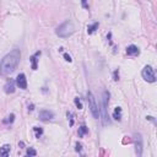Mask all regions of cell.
<instances>
[{"mask_svg": "<svg viewBox=\"0 0 157 157\" xmlns=\"http://www.w3.org/2000/svg\"><path fill=\"white\" fill-rule=\"evenodd\" d=\"M20 58H21V53L18 49H13L10 53H7L0 61V74L2 75L12 74L18 66Z\"/></svg>", "mask_w": 157, "mask_h": 157, "instance_id": "cell-1", "label": "cell"}, {"mask_svg": "<svg viewBox=\"0 0 157 157\" xmlns=\"http://www.w3.org/2000/svg\"><path fill=\"white\" fill-rule=\"evenodd\" d=\"M74 32H75V26H74L72 21H70V20L64 21L55 29L56 36L60 37V38H69V37H71L74 34Z\"/></svg>", "mask_w": 157, "mask_h": 157, "instance_id": "cell-2", "label": "cell"}, {"mask_svg": "<svg viewBox=\"0 0 157 157\" xmlns=\"http://www.w3.org/2000/svg\"><path fill=\"white\" fill-rule=\"evenodd\" d=\"M87 101H88V107H90V110H91V114L94 119H98L99 118V108L97 105V102H96V98L93 96V93L91 91L87 92Z\"/></svg>", "mask_w": 157, "mask_h": 157, "instance_id": "cell-3", "label": "cell"}, {"mask_svg": "<svg viewBox=\"0 0 157 157\" xmlns=\"http://www.w3.org/2000/svg\"><path fill=\"white\" fill-rule=\"evenodd\" d=\"M108 102H109V92L103 91L102 96V119H103V125L108 124Z\"/></svg>", "mask_w": 157, "mask_h": 157, "instance_id": "cell-4", "label": "cell"}, {"mask_svg": "<svg viewBox=\"0 0 157 157\" xmlns=\"http://www.w3.org/2000/svg\"><path fill=\"white\" fill-rule=\"evenodd\" d=\"M141 76H142V78H144L145 81H147V82H155V81H156L155 70H153V67L150 66V65L144 66V69H142V71H141Z\"/></svg>", "mask_w": 157, "mask_h": 157, "instance_id": "cell-5", "label": "cell"}, {"mask_svg": "<svg viewBox=\"0 0 157 157\" xmlns=\"http://www.w3.org/2000/svg\"><path fill=\"white\" fill-rule=\"evenodd\" d=\"M38 118L42 121H48V120H52L54 118V113L52 110H48V109H42L38 113Z\"/></svg>", "mask_w": 157, "mask_h": 157, "instance_id": "cell-6", "label": "cell"}, {"mask_svg": "<svg viewBox=\"0 0 157 157\" xmlns=\"http://www.w3.org/2000/svg\"><path fill=\"white\" fill-rule=\"evenodd\" d=\"M15 82H16V85L20 87V88H22V90H26L27 88V78H26V75L25 74H18L17 75V77H16V80H15Z\"/></svg>", "mask_w": 157, "mask_h": 157, "instance_id": "cell-7", "label": "cell"}, {"mask_svg": "<svg viewBox=\"0 0 157 157\" xmlns=\"http://www.w3.org/2000/svg\"><path fill=\"white\" fill-rule=\"evenodd\" d=\"M135 137H136L135 139L136 140V144H135V146H136V155L141 156L142 155V137H141L140 134H136Z\"/></svg>", "mask_w": 157, "mask_h": 157, "instance_id": "cell-8", "label": "cell"}, {"mask_svg": "<svg viewBox=\"0 0 157 157\" xmlns=\"http://www.w3.org/2000/svg\"><path fill=\"white\" fill-rule=\"evenodd\" d=\"M15 81L12 80V78H10V80H7V82L5 83V86H4V91L6 92V93H13L15 92Z\"/></svg>", "mask_w": 157, "mask_h": 157, "instance_id": "cell-9", "label": "cell"}, {"mask_svg": "<svg viewBox=\"0 0 157 157\" xmlns=\"http://www.w3.org/2000/svg\"><path fill=\"white\" fill-rule=\"evenodd\" d=\"M40 56V52H36L31 58H29V61H31V67H32V70H37V64H38V58Z\"/></svg>", "mask_w": 157, "mask_h": 157, "instance_id": "cell-10", "label": "cell"}, {"mask_svg": "<svg viewBox=\"0 0 157 157\" xmlns=\"http://www.w3.org/2000/svg\"><path fill=\"white\" fill-rule=\"evenodd\" d=\"M126 54L128 55H139L140 54V50H139V48L136 45L131 44V45H129L126 48Z\"/></svg>", "mask_w": 157, "mask_h": 157, "instance_id": "cell-11", "label": "cell"}, {"mask_svg": "<svg viewBox=\"0 0 157 157\" xmlns=\"http://www.w3.org/2000/svg\"><path fill=\"white\" fill-rule=\"evenodd\" d=\"M10 151H11V146L9 144H5L4 146L0 147V156H4V157H7L10 155Z\"/></svg>", "mask_w": 157, "mask_h": 157, "instance_id": "cell-12", "label": "cell"}, {"mask_svg": "<svg viewBox=\"0 0 157 157\" xmlns=\"http://www.w3.org/2000/svg\"><path fill=\"white\" fill-rule=\"evenodd\" d=\"M113 119L120 121L121 120V108L120 107H115L114 112H113Z\"/></svg>", "mask_w": 157, "mask_h": 157, "instance_id": "cell-13", "label": "cell"}, {"mask_svg": "<svg viewBox=\"0 0 157 157\" xmlns=\"http://www.w3.org/2000/svg\"><path fill=\"white\" fill-rule=\"evenodd\" d=\"M98 26H99V23H98V22H94L93 25L87 26V33H88V34H92V33L98 28Z\"/></svg>", "mask_w": 157, "mask_h": 157, "instance_id": "cell-14", "label": "cell"}, {"mask_svg": "<svg viewBox=\"0 0 157 157\" xmlns=\"http://www.w3.org/2000/svg\"><path fill=\"white\" fill-rule=\"evenodd\" d=\"M88 132V129H87V126L86 125H81L80 128H78V136L80 137H82L85 134H87Z\"/></svg>", "mask_w": 157, "mask_h": 157, "instance_id": "cell-15", "label": "cell"}, {"mask_svg": "<svg viewBox=\"0 0 157 157\" xmlns=\"http://www.w3.org/2000/svg\"><path fill=\"white\" fill-rule=\"evenodd\" d=\"M13 120H15V114H10L9 117H6V119L2 120V123L4 124H11V123H13Z\"/></svg>", "mask_w": 157, "mask_h": 157, "instance_id": "cell-16", "label": "cell"}, {"mask_svg": "<svg viewBox=\"0 0 157 157\" xmlns=\"http://www.w3.org/2000/svg\"><path fill=\"white\" fill-rule=\"evenodd\" d=\"M33 130H34V132H36V137H39V136L43 134V129H42V128L34 126V128H33Z\"/></svg>", "mask_w": 157, "mask_h": 157, "instance_id": "cell-17", "label": "cell"}, {"mask_svg": "<svg viewBox=\"0 0 157 157\" xmlns=\"http://www.w3.org/2000/svg\"><path fill=\"white\" fill-rule=\"evenodd\" d=\"M74 102H75V104H76V107H77L78 109H82V108H83V107H82V103H81V99H80L78 97H75Z\"/></svg>", "mask_w": 157, "mask_h": 157, "instance_id": "cell-18", "label": "cell"}, {"mask_svg": "<svg viewBox=\"0 0 157 157\" xmlns=\"http://www.w3.org/2000/svg\"><path fill=\"white\" fill-rule=\"evenodd\" d=\"M26 155H27V156H36V155H37V151H36L34 148H32V147H29V148L27 150V152H26Z\"/></svg>", "mask_w": 157, "mask_h": 157, "instance_id": "cell-19", "label": "cell"}, {"mask_svg": "<svg viewBox=\"0 0 157 157\" xmlns=\"http://www.w3.org/2000/svg\"><path fill=\"white\" fill-rule=\"evenodd\" d=\"M67 118L70 119V126H72L74 125V115L71 112H67Z\"/></svg>", "mask_w": 157, "mask_h": 157, "instance_id": "cell-20", "label": "cell"}, {"mask_svg": "<svg viewBox=\"0 0 157 157\" xmlns=\"http://www.w3.org/2000/svg\"><path fill=\"white\" fill-rule=\"evenodd\" d=\"M113 80L114 81H118L119 80V70H115L114 74H113Z\"/></svg>", "mask_w": 157, "mask_h": 157, "instance_id": "cell-21", "label": "cell"}, {"mask_svg": "<svg viewBox=\"0 0 157 157\" xmlns=\"http://www.w3.org/2000/svg\"><path fill=\"white\" fill-rule=\"evenodd\" d=\"M81 5H82V7H83V9L88 10V4H87V0H81Z\"/></svg>", "mask_w": 157, "mask_h": 157, "instance_id": "cell-22", "label": "cell"}, {"mask_svg": "<svg viewBox=\"0 0 157 157\" xmlns=\"http://www.w3.org/2000/svg\"><path fill=\"white\" fill-rule=\"evenodd\" d=\"M64 59H65L66 61H69V63H71V61H72V59H71V56H70V55H69L67 53H65V54H64Z\"/></svg>", "mask_w": 157, "mask_h": 157, "instance_id": "cell-23", "label": "cell"}, {"mask_svg": "<svg viewBox=\"0 0 157 157\" xmlns=\"http://www.w3.org/2000/svg\"><path fill=\"white\" fill-rule=\"evenodd\" d=\"M81 150H82V146H81V144L77 142V144H76V151H77V152H81Z\"/></svg>", "mask_w": 157, "mask_h": 157, "instance_id": "cell-24", "label": "cell"}]
</instances>
